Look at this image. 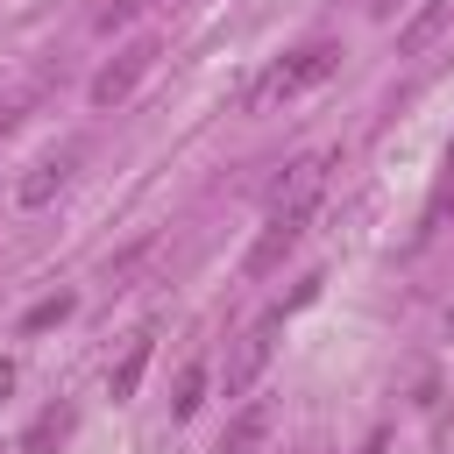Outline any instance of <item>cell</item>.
Instances as JSON below:
<instances>
[{
    "label": "cell",
    "mask_w": 454,
    "mask_h": 454,
    "mask_svg": "<svg viewBox=\"0 0 454 454\" xmlns=\"http://www.w3.org/2000/svg\"><path fill=\"white\" fill-rule=\"evenodd\" d=\"M397 7H404V0H369V14H376V21H390Z\"/></svg>",
    "instance_id": "obj_16"
},
{
    "label": "cell",
    "mask_w": 454,
    "mask_h": 454,
    "mask_svg": "<svg viewBox=\"0 0 454 454\" xmlns=\"http://www.w3.org/2000/svg\"><path fill=\"white\" fill-rule=\"evenodd\" d=\"M298 241H305V213H270V220H262V234L248 241L241 270H248V277H270V270H277V262H284Z\"/></svg>",
    "instance_id": "obj_6"
},
{
    "label": "cell",
    "mask_w": 454,
    "mask_h": 454,
    "mask_svg": "<svg viewBox=\"0 0 454 454\" xmlns=\"http://www.w3.org/2000/svg\"><path fill=\"white\" fill-rule=\"evenodd\" d=\"M78 163H85V149H78V142H64V149H50L43 163H28V177L14 184V206H21V213L50 206V199H57V192H64V184L78 177Z\"/></svg>",
    "instance_id": "obj_4"
},
{
    "label": "cell",
    "mask_w": 454,
    "mask_h": 454,
    "mask_svg": "<svg viewBox=\"0 0 454 454\" xmlns=\"http://www.w3.org/2000/svg\"><path fill=\"white\" fill-rule=\"evenodd\" d=\"M71 291H50V298H35L28 312H21V333H43V326H57V319H71Z\"/></svg>",
    "instance_id": "obj_12"
},
{
    "label": "cell",
    "mask_w": 454,
    "mask_h": 454,
    "mask_svg": "<svg viewBox=\"0 0 454 454\" xmlns=\"http://www.w3.org/2000/svg\"><path fill=\"white\" fill-rule=\"evenodd\" d=\"M447 21H454V0H426V7L397 28V50H404V57H426V50L440 43V28H447Z\"/></svg>",
    "instance_id": "obj_8"
},
{
    "label": "cell",
    "mask_w": 454,
    "mask_h": 454,
    "mask_svg": "<svg viewBox=\"0 0 454 454\" xmlns=\"http://www.w3.org/2000/svg\"><path fill=\"white\" fill-rule=\"evenodd\" d=\"M199 404H206V362L192 355V362L177 369V383H170V419H192Z\"/></svg>",
    "instance_id": "obj_11"
},
{
    "label": "cell",
    "mask_w": 454,
    "mask_h": 454,
    "mask_svg": "<svg viewBox=\"0 0 454 454\" xmlns=\"http://www.w3.org/2000/svg\"><path fill=\"white\" fill-rule=\"evenodd\" d=\"M149 355H156V333H149V326H135V333H128V348H121V362L106 369V397H114V404H128V397L142 390Z\"/></svg>",
    "instance_id": "obj_7"
},
{
    "label": "cell",
    "mask_w": 454,
    "mask_h": 454,
    "mask_svg": "<svg viewBox=\"0 0 454 454\" xmlns=\"http://www.w3.org/2000/svg\"><path fill=\"white\" fill-rule=\"evenodd\" d=\"M355 454H390V433H383V426H376V433H369V440H362V447H355Z\"/></svg>",
    "instance_id": "obj_15"
},
{
    "label": "cell",
    "mask_w": 454,
    "mask_h": 454,
    "mask_svg": "<svg viewBox=\"0 0 454 454\" xmlns=\"http://www.w3.org/2000/svg\"><path fill=\"white\" fill-rule=\"evenodd\" d=\"M149 64H156V43H149V35H142V43H128L121 57H106V64H99V78H92V106H121V99L149 78Z\"/></svg>",
    "instance_id": "obj_5"
},
{
    "label": "cell",
    "mask_w": 454,
    "mask_h": 454,
    "mask_svg": "<svg viewBox=\"0 0 454 454\" xmlns=\"http://www.w3.org/2000/svg\"><path fill=\"white\" fill-rule=\"evenodd\" d=\"M333 149H312V156H298V163H284V177L270 184V213H319V199H326V177H333Z\"/></svg>",
    "instance_id": "obj_2"
},
{
    "label": "cell",
    "mask_w": 454,
    "mask_h": 454,
    "mask_svg": "<svg viewBox=\"0 0 454 454\" xmlns=\"http://www.w3.org/2000/svg\"><path fill=\"white\" fill-rule=\"evenodd\" d=\"M454 206V149H447V163H440V184H433V220Z\"/></svg>",
    "instance_id": "obj_14"
},
{
    "label": "cell",
    "mask_w": 454,
    "mask_h": 454,
    "mask_svg": "<svg viewBox=\"0 0 454 454\" xmlns=\"http://www.w3.org/2000/svg\"><path fill=\"white\" fill-rule=\"evenodd\" d=\"M277 326H284V305L262 312V319L234 340V355H227V397H248V390H255V376H262L270 355H277Z\"/></svg>",
    "instance_id": "obj_3"
},
{
    "label": "cell",
    "mask_w": 454,
    "mask_h": 454,
    "mask_svg": "<svg viewBox=\"0 0 454 454\" xmlns=\"http://www.w3.org/2000/svg\"><path fill=\"white\" fill-rule=\"evenodd\" d=\"M7 390H14V362H0V397H7Z\"/></svg>",
    "instance_id": "obj_17"
},
{
    "label": "cell",
    "mask_w": 454,
    "mask_h": 454,
    "mask_svg": "<svg viewBox=\"0 0 454 454\" xmlns=\"http://www.w3.org/2000/svg\"><path fill=\"white\" fill-rule=\"evenodd\" d=\"M262 440H270V404H241L213 454H262Z\"/></svg>",
    "instance_id": "obj_10"
},
{
    "label": "cell",
    "mask_w": 454,
    "mask_h": 454,
    "mask_svg": "<svg viewBox=\"0 0 454 454\" xmlns=\"http://www.w3.org/2000/svg\"><path fill=\"white\" fill-rule=\"evenodd\" d=\"M142 7H149V0H106V7H99V28L114 35V28H128V21L142 14Z\"/></svg>",
    "instance_id": "obj_13"
},
{
    "label": "cell",
    "mask_w": 454,
    "mask_h": 454,
    "mask_svg": "<svg viewBox=\"0 0 454 454\" xmlns=\"http://www.w3.org/2000/svg\"><path fill=\"white\" fill-rule=\"evenodd\" d=\"M71 426H78L71 404H43V411L28 419V433H21V454H57V447L71 440Z\"/></svg>",
    "instance_id": "obj_9"
},
{
    "label": "cell",
    "mask_w": 454,
    "mask_h": 454,
    "mask_svg": "<svg viewBox=\"0 0 454 454\" xmlns=\"http://www.w3.org/2000/svg\"><path fill=\"white\" fill-rule=\"evenodd\" d=\"M340 71V43H298L291 57H277L262 78H255V92H248V106H277V99H298V92H312V85H326Z\"/></svg>",
    "instance_id": "obj_1"
}]
</instances>
